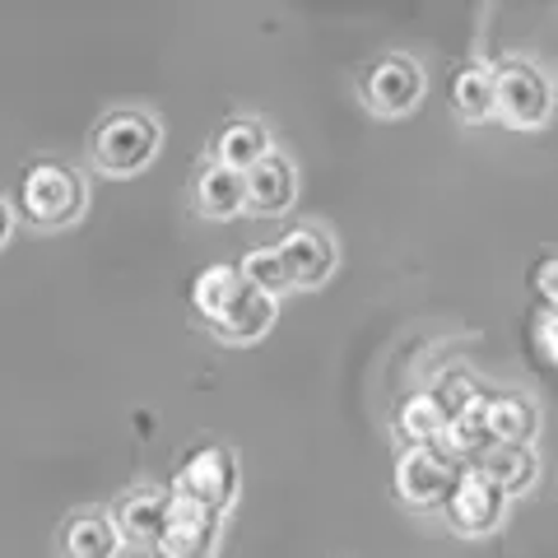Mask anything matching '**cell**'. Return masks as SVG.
I'll use <instances>...</instances> for the list:
<instances>
[{"label": "cell", "instance_id": "1", "mask_svg": "<svg viewBox=\"0 0 558 558\" xmlns=\"http://www.w3.org/2000/svg\"><path fill=\"white\" fill-rule=\"evenodd\" d=\"M20 215L33 229H65L84 215V182L75 168H65L57 159L28 163L20 182Z\"/></svg>", "mask_w": 558, "mask_h": 558}, {"label": "cell", "instance_id": "2", "mask_svg": "<svg viewBox=\"0 0 558 558\" xmlns=\"http://www.w3.org/2000/svg\"><path fill=\"white\" fill-rule=\"evenodd\" d=\"M159 121L140 108H117L94 126V163L112 178H131L159 154Z\"/></svg>", "mask_w": 558, "mask_h": 558}, {"label": "cell", "instance_id": "3", "mask_svg": "<svg viewBox=\"0 0 558 558\" xmlns=\"http://www.w3.org/2000/svg\"><path fill=\"white\" fill-rule=\"evenodd\" d=\"M554 108V84L539 65L508 57L494 65V117H502L508 126H545Z\"/></svg>", "mask_w": 558, "mask_h": 558}, {"label": "cell", "instance_id": "4", "mask_svg": "<svg viewBox=\"0 0 558 558\" xmlns=\"http://www.w3.org/2000/svg\"><path fill=\"white\" fill-rule=\"evenodd\" d=\"M461 475H465V465L457 457H447L442 447H410L396 461V494L410 508H447Z\"/></svg>", "mask_w": 558, "mask_h": 558}, {"label": "cell", "instance_id": "5", "mask_svg": "<svg viewBox=\"0 0 558 558\" xmlns=\"http://www.w3.org/2000/svg\"><path fill=\"white\" fill-rule=\"evenodd\" d=\"M172 498L201 502V508H209V512L233 508V498H238V461H233V451L229 447H196L178 465Z\"/></svg>", "mask_w": 558, "mask_h": 558}, {"label": "cell", "instance_id": "6", "mask_svg": "<svg viewBox=\"0 0 558 558\" xmlns=\"http://www.w3.org/2000/svg\"><path fill=\"white\" fill-rule=\"evenodd\" d=\"M219 545V512L201 508V502L172 498V517L163 539L154 545V558H209Z\"/></svg>", "mask_w": 558, "mask_h": 558}, {"label": "cell", "instance_id": "7", "mask_svg": "<svg viewBox=\"0 0 558 558\" xmlns=\"http://www.w3.org/2000/svg\"><path fill=\"white\" fill-rule=\"evenodd\" d=\"M418 94H424V75H418V65L410 57H381L368 70V80H363V98H368V108L377 117L410 112Z\"/></svg>", "mask_w": 558, "mask_h": 558}, {"label": "cell", "instance_id": "8", "mask_svg": "<svg viewBox=\"0 0 558 558\" xmlns=\"http://www.w3.org/2000/svg\"><path fill=\"white\" fill-rule=\"evenodd\" d=\"M502 508H508V494L494 488L488 480H480L475 470H465L461 484H457V494L447 498V521L461 535H488L502 521Z\"/></svg>", "mask_w": 558, "mask_h": 558}, {"label": "cell", "instance_id": "9", "mask_svg": "<svg viewBox=\"0 0 558 558\" xmlns=\"http://www.w3.org/2000/svg\"><path fill=\"white\" fill-rule=\"evenodd\" d=\"M168 517H172V494H163V488H140V494H126L117 502L112 526L126 545L154 549L168 531Z\"/></svg>", "mask_w": 558, "mask_h": 558}, {"label": "cell", "instance_id": "10", "mask_svg": "<svg viewBox=\"0 0 558 558\" xmlns=\"http://www.w3.org/2000/svg\"><path fill=\"white\" fill-rule=\"evenodd\" d=\"M279 256L289 266L293 289H317L336 270V242H330L322 229H293L279 238Z\"/></svg>", "mask_w": 558, "mask_h": 558}, {"label": "cell", "instance_id": "11", "mask_svg": "<svg viewBox=\"0 0 558 558\" xmlns=\"http://www.w3.org/2000/svg\"><path fill=\"white\" fill-rule=\"evenodd\" d=\"M242 186H247L252 215H284L293 205V196H299V172H293V163L284 154H266V159L242 178Z\"/></svg>", "mask_w": 558, "mask_h": 558}, {"label": "cell", "instance_id": "12", "mask_svg": "<svg viewBox=\"0 0 558 558\" xmlns=\"http://www.w3.org/2000/svg\"><path fill=\"white\" fill-rule=\"evenodd\" d=\"M270 326H275V299L256 293L252 284H242L238 299L229 303V312H223V317L209 330H215L219 340H229V344H256Z\"/></svg>", "mask_w": 558, "mask_h": 558}, {"label": "cell", "instance_id": "13", "mask_svg": "<svg viewBox=\"0 0 558 558\" xmlns=\"http://www.w3.org/2000/svg\"><path fill=\"white\" fill-rule=\"evenodd\" d=\"M270 154V140H266V126L252 117H238V121H223L219 135H215V163L219 168H233V172H247Z\"/></svg>", "mask_w": 558, "mask_h": 558}, {"label": "cell", "instance_id": "14", "mask_svg": "<svg viewBox=\"0 0 558 558\" xmlns=\"http://www.w3.org/2000/svg\"><path fill=\"white\" fill-rule=\"evenodd\" d=\"M470 470H475L480 480H488L494 488H502V494H521V488L535 484L539 461H535L531 447H502V442H494Z\"/></svg>", "mask_w": 558, "mask_h": 558}, {"label": "cell", "instance_id": "15", "mask_svg": "<svg viewBox=\"0 0 558 558\" xmlns=\"http://www.w3.org/2000/svg\"><path fill=\"white\" fill-rule=\"evenodd\" d=\"M484 418H488V438L502 442V447H531L535 438V405L517 391H502V396H488L484 400Z\"/></svg>", "mask_w": 558, "mask_h": 558}, {"label": "cell", "instance_id": "16", "mask_svg": "<svg viewBox=\"0 0 558 558\" xmlns=\"http://www.w3.org/2000/svg\"><path fill=\"white\" fill-rule=\"evenodd\" d=\"M117 549H121V535L112 526V517L75 512L65 521V535H61V554L65 558H117Z\"/></svg>", "mask_w": 558, "mask_h": 558}, {"label": "cell", "instance_id": "17", "mask_svg": "<svg viewBox=\"0 0 558 558\" xmlns=\"http://www.w3.org/2000/svg\"><path fill=\"white\" fill-rule=\"evenodd\" d=\"M196 209L205 219H233L238 209H247V186H242V172L209 163L196 178Z\"/></svg>", "mask_w": 558, "mask_h": 558}, {"label": "cell", "instance_id": "18", "mask_svg": "<svg viewBox=\"0 0 558 558\" xmlns=\"http://www.w3.org/2000/svg\"><path fill=\"white\" fill-rule=\"evenodd\" d=\"M447 98H451V112L465 117V121H484V117H494V65L465 61V65L457 70V75H451Z\"/></svg>", "mask_w": 558, "mask_h": 558}, {"label": "cell", "instance_id": "19", "mask_svg": "<svg viewBox=\"0 0 558 558\" xmlns=\"http://www.w3.org/2000/svg\"><path fill=\"white\" fill-rule=\"evenodd\" d=\"M396 433L410 447H438L442 433H447V410L438 405V396H433V391H414L405 405H400V414H396Z\"/></svg>", "mask_w": 558, "mask_h": 558}, {"label": "cell", "instance_id": "20", "mask_svg": "<svg viewBox=\"0 0 558 558\" xmlns=\"http://www.w3.org/2000/svg\"><path fill=\"white\" fill-rule=\"evenodd\" d=\"M238 289H242L238 266H205L196 275V284H191V303H196L205 326H215L223 312H229V303L238 299Z\"/></svg>", "mask_w": 558, "mask_h": 558}, {"label": "cell", "instance_id": "21", "mask_svg": "<svg viewBox=\"0 0 558 558\" xmlns=\"http://www.w3.org/2000/svg\"><path fill=\"white\" fill-rule=\"evenodd\" d=\"M447 457H457L461 465L470 461L475 465L488 447H494V438H488V418H484V405L480 410H465L457 418H447V433H442V442H438Z\"/></svg>", "mask_w": 558, "mask_h": 558}, {"label": "cell", "instance_id": "22", "mask_svg": "<svg viewBox=\"0 0 558 558\" xmlns=\"http://www.w3.org/2000/svg\"><path fill=\"white\" fill-rule=\"evenodd\" d=\"M242 284H252L256 293H266V299H279V293H289L293 289V279H289V266H284V256H279V247H256L242 256Z\"/></svg>", "mask_w": 558, "mask_h": 558}, {"label": "cell", "instance_id": "23", "mask_svg": "<svg viewBox=\"0 0 558 558\" xmlns=\"http://www.w3.org/2000/svg\"><path fill=\"white\" fill-rule=\"evenodd\" d=\"M433 396H438V405L447 410V418H457V414H465V410H480L484 405V391H480V381L470 377V373H447L438 387H433Z\"/></svg>", "mask_w": 558, "mask_h": 558}, {"label": "cell", "instance_id": "24", "mask_svg": "<svg viewBox=\"0 0 558 558\" xmlns=\"http://www.w3.org/2000/svg\"><path fill=\"white\" fill-rule=\"evenodd\" d=\"M535 289H539V303H549V312H558V260H545L535 270Z\"/></svg>", "mask_w": 558, "mask_h": 558}, {"label": "cell", "instance_id": "25", "mask_svg": "<svg viewBox=\"0 0 558 558\" xmlns=\"http://www.w3.org/2000/svg\"><path fill=\"white\" fill-rule=\"evenodd\" d=\"M539 349L558 363V312H545V317H539Z\"/></svg>", "mask_w": 558, "mask_h": 558}, {"label": "cell", "instance_id": "26", "mask_svg": "<svg viewBox=\"0 0 558 558\" xmlns=\"http://www.w3.org/2000/svg\"><path fill=\"white\" fill-rule=\"evenodd\" d=\"M10 229H14V215H10V205L0 201V247H5V238H10Z\"/></svg>", "mask_w": 558, "mask_h": 558}]
</instances>
